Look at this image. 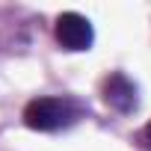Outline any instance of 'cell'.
Listing matches in <instances>:
<instances>
[{
  "instance_id": "cell-2",
  "label": "cell",
  "mask_w": 151,
  "mask_h": 151,
  "mask_svg": "<svg viewBox=\"0 0 151 151\" xmlns=\"http://www.w3.org/2000/svg\"><path fill=\"white\" fill-rule=\"evenodd\" d=\"M56 42L65 50H89L95 42L89 18H83L80 12H62L56 18Z\"/></svg>"
},
{
  "instance_id": "cell-4",
  "label": "cell",
  "mask_w": 151,
  "mask_h": 151,
  "mask_svg": "<svg viewBox=\"0 0 151 151\" xmlns=\"http://www.w3.org/2000/svg\"><path fill=\"white\" fill-rule=\"evenodd\" d=\"M142 139H145V145H148V148H151V122H148V124H145V130H142Z\"/></svg>"
},
{
  "instance_id": "cell-1",
  "label": "cell",
  "mask_w": 151,
  "mask_h": 151,
  "mask_svg": "<svg viewBox=\"0 0 151 151\" xmlns=\"http://www.w3.org/2000/svg\"><path fill=\"white\" fill-rule=\"evenodd\" d=\"M83 113L86 107L71 95H45V98H33L24 107V124L33 130L53 133L71 127L77 119H83Z\"/></svg>"
},
{
  "instance_id": "cell-3",
  "label": "cell",
  "mask_w": 151,
  "mask_h": 151,
  "mask_svg": "<svg viewBox=\"0 0 151 151\" xmlns=\"http://www.w3.org/2000/svg\"><path fill=\"white\" fill-rule=\"evenodd\" d=\"M104 101L116 113H133L136 110V86L127 74L116 71L104 80Z\"/></svg>"
}]
</instances>
